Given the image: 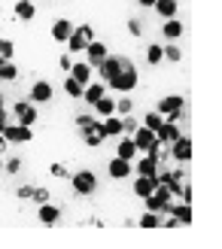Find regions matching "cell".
<instances>
[{"label":"cell","mask_w":222,"mask_h":249,"mask_svg":"<svg viewBox=\"0 0 222 249\" xmlns=\"http://www.w3.org/2000/svg\"><path fill=\"white\" fill-rule=\"evenodd\" d=\"M131 140H134V146H137L140 152H146V155L158 158V146H162V143H158L155 131H149V128H143V124H140V128L131 134Z\"/></svg>","instance_id":"7a4b0ae2"},{"label":"cell","mask_w":222,"mask_h":249,"mask_svg":"<svg viewBox=\"0 0 222 249\" xmlns=\"http://www.w3.org/2000/svg\"><path fill=\"white\" fill-rule=\"evenodd\" d=\"M16 195H18V197H21V201H28V197H31V195H34V185H21V189H18V192H16Z\"/></svg>","instance_id":"60d3db41"},{"label":"cell","mask_w":222,"mask_h":249,"mask_svg":"<svg viewBox=\"0 0 222 249\" xmlns=\"http://www.w3.org/2000/svg\"><path fill=\"white\" fill-rule=\"evenodd\" d=\"M3 137H6V143H28L31 137H34V131L28 128V124L9 122V124H6V131H3Z\"/></svg>","instance_id":"9c48e42d"},{"label":"cell","mask_w":222,"mask_h":249,"mask_svg":"<svg viewBox=\"0 0 222 249\" xmlns=\"http://www.w3.org/2000/svg\"><path fill=\"white\" fill-rule=\"evenodd\" d=\"M0 109H6V101H3V94H0Z\"/></svg>","instance_id":"bcb514c9"},{"label":"cell","mask_w":222,"mask_h":249,"mask_svg":"<svg viewBox=\"0 0 222 249\" xmlns=\"http://www.w3.org/2000/svg\"><path fill=\"white\" fill-rule=\"evenodd\" d=\"M170 213H174L177 225H192V204H186V201H183L180 207H174V210H170Z\"/></svg>","instance_id":"484cf974"},{"label":"cell","mask_w":222,"mask_h":249,"mask_svg":"<svg viewBox=\"0 0 222 249\" xmlns=\"http://www.w3.org/2000/svg\"><path fill=\"white\" fill-rule=\"evenodd\" d=\"M70 76L76 79L79 85H89V82H92V64H85V61H79V64H70Z\"/></svg>","instance_id":"d6986e66"},{"label":"cell","mask_w":222,"mask_h":249,"mask_svg":"<svg viewBox=\"0 0 222 249\" xmlns=\"http://www.w3.org/2000/svg\"><path fill=\"white\" fill-rule=\"evenodd\" d=\"M101 131H104V137H119L122 134V119L113 113V116H107L104 122H101Z\"/></svg>","instance_id":"44dd1931"},{"label":"cell","mask_w":222,"mask_h":249,"mask_svg":"<svg viewBox=\"0 0 222 249\" xmlns=\"http://www.w3.org/2000/svg\"><path fill=\"white\" fill-rule=\"evenodd\" d=\"M49 173H52V177H58V179H64V177H70V173H67V167L61 164V161H55V164L49 167Z\"/></svg>","instance_id":"8d00e7d4"},{"label":"cell","mask_w":222,"mask_h":249,"mask_svg":"<svg viewBox=\"0 0 222 249\" xmlns=\"http://www.w3.org/2000/svg\"><path fill=\"white\" fill-rule=\"evenodd\" d=\"M37 219H40L43 225H55V222L61 219V210L52 207V204H40V210H37Z\"/></svg>","instance_id":"ac0fdd59"},{"label":"cell","mask_w":222,"mask_h":249,"mask_svg":"<svg viewBox=\"0 0 222 249\" xmlns=\"http://www.w3.org/2000/svg\"><path fill=\"white\" fill-rule=\"evenodd\" d=\"M162 122H165V119H162V116H158L155 109H152V113L143 119V128H149V131H158V128H162Z\"/></svg>","instance_id":"836d02e7"},{"label":"cell","mask_w":222,"mask_h":249,"mask_svg":"<svg viewBox=\"0 0 222 249\" xmlns=\"http://www.w3.org/2000/svg\"><path fill=\"white\" fill-rule=\"evenodd\" d=\"M140 225H143V228H158V213H152V210H146V213L140 216Z\"/></svg>","instance_id":"e575fe53"},{"label":"cell","mask_w":222,"mask_h":249,"mask_svg":"<svg viewBox=\"0 0 222 249\" xmlns=\"http://www.w3.org/2000/svg\"><path fill=\"white\" fill-rule=\"evenodd\" d=\"M137 82H140L137 67L128 64V67H125V70H122L119 76L113 79V82H110V89H113V91H134V89H137Z\"/></svg>","instance_id":"8992f818"},{"label":"cell","mask_w":222,"mask_h":249,"mask_svg":"<svg viewBox=\"0 0 222 249\" xmlns=\"http://www.w3.org/2000/svg\"><path fill=\"white\" fill-rule=\"evenodd\" d=\"M64 91H67L70 97H82V91H85V85H79V82L73 79V76H67V79H64Z\"/></svg>","instance_id":"f546056e"},{"label":"cell","mask_w":222,"mask_h":249,"mask_svg":"<svg viewBox=\"0 0 222 249\" xmlns=\"http://www.w3.org/2000/svg\"><path fill=\"white\" fill-rule=\"evenodd\" d=\"M158 167H162V164H158V158H152V155H146V158L137 161V173H140V177H155ZM155 182H158V179H155Z\"/></svg>","instance_id":"ffe728a7"},{"label":"cell","mask_w":222,"mask_h":249,"mask_svg":"<svg viewBox=\"0 0 222 249\" xmlns=\"http://www.w3.org/2000/svg\"><path fill=\"white\" fill-rule=\"evenodd\" d=\"M12 116H16L18 124H28V128H34L37 124V107L31 101H18L16 107H12Z\"/></svg>","instance_id":"ba28073f"},{"label":"cell","mask_w":222,"mask_h":249,"mask_svg":"<svg viewBox=\"0 0 222 249\" xmlns=\"http://www.w3.org/2000/svg\"><path fill=\"white\" fill-rule=\"evenodd\" d=\"M3 149H6V137L0 134V155H3Z\"/></svg>","instance_id":"f6af8a7d"},{"label":"cell","mask_w":222,"mask_h":249,"mask_svg":"<svg viewBox=\"0 0 222 249\" xmlns=\"http://www.w3.org/2000/svg\"><path fill=\"white\" fill-rule=\"evenodd\" d=\"M119 119H122V134H128V137H131L134 131H137V128H140V122H137V119H134L131 113H128V116H119Z\"/></svg>","instance_id":"4dcf8cb0"},{"label":"cell","mask_w":222,"mask_h":249,"mask_svg":"<svg viewBox=\"0 0 222 249\" xmlns=\"http://www.w3.org/2000/svg\"><path fill=\"white\" fill-rule=\"evenodd\" d=\"M18 167H21V161H18V158H9L6 164H3V170H9V173H16Z\"/></svg>","instance_id":"b9f144b4"},{"label":"cell","mask_w":222,"mask_h":249,"mask_svg":"<svg viewBox=\"0 0 222 249\" xmlns=\"http://www.w3.org/2000/svg\"><path fill=\"white\" fill-rule=\"evenodd\" d=\"M170 197H174L170 189L158 182L155 189H152V195H146L143 201H146V210H152V213H167V210H170Z\"/></svg>","instance_id":"3957f363"},{"label":"cell","mask_w":222,"mask_h":249,"mask_svg":"<svg viewBox=\"0 0 222 249\" xmlns=\"http://www.w3.org/2000/svg\"><path fill=\"white\" fill-rule=\"evenodd\" d=\"M128 34H131V36H140V34H143V21L131 18V21H128Z\"/></svg>","instance_id":"ab89813d"},{"label":"cell","mask_w":222,"mask_h":249,"mask_svg":"<svg viewBox=\"0 0 222 249\" xmlns=\"http://www.w3.org/2000/svg\"><path fill=\"white\" fill-rule=\"evenodd\" d=\"M46 101H52V85L49 82H34V89H31V104H46Z\"/></svg>","instance_id":"9a60e30c"},{"label":"cell","mask_w":222,"mask_h":249,"mask_svg":"<svg viewBox=\"0 0 222 249\" xmlns=\"http://www.w3.org/2000/svg\"><path fill=\"white\" fill-rule=\"evenodd\" d=\"M70 182H73V192H76V195H92V192L97 189V177H94L92 170H79V173H73Z\"/></svg>","instance_id":"52a82bcc"},{"label":"cell","mask_w":222,"mask_h":249,"mask_svg":"<svg viewBox=\"0 0 222 249\" xmlns=\"http://www.w3.org/2000/svg\"><path fill=\"white\" fill-rule=\"evenodd\" d=\"M37 16V6H34V0H18L16 3V18H21V21H31Z\"/></svg>","instance_id":"d4e9b609"},{"label":"cell","mask_w":222,"mask_h":249,"mask_svg":"<svg viewBox=\"0 0 222 249\" xmlns=\"http://www.w3.org/2000/svg\"><path fill=\"white\" fill-rule=\"evenodd\" d=\"M94 113H97V116H104V119H107V116H113V113H116V101H113V97H107V94H104L101 101L94 104Z\"/></svg>","instance_id":"4316f807"},{"label":"cell","mask_w":222,"mask_h":249,"mask_svg":"<svg viewBox=\"0 0 222 249\" xmlns=\"http://www.w3.org/2000/svg\"><path fill=\"white\" fill-rule=\"evenodd\" d=\"M21 76V73H18V67H16V61H0V79H3V82H16Z\"/></svg>","instance_id":"cb8c5ba5"},{"label":"cell","mask_w":222,"mask_h":249,"mask_svg":"<svg viewBox=\"0 0 222 249\" xmlns=\"http://www.w3.org/2000/svg\"><path fill=\"white\" fill-rule=\"evenodd\" d=\"M0 173H3V161H0Z\"/></svg>","instance_id":"7dc6e473"},{"label":"cell","mask_w":222,"mask_h":249,"mask_svg":"<svg viewBox=\"0 0 222 249\" xmlns=\"http://www.w3.org/2000/svg\"><path fill=\"white\" fill-rule=\"evenodd\" d=\"M146 61H149V64H162V61H165L162 46H149V49H146Z\"/></svg>","instance_id":"1f68e13d"},{"label":"cell","mask_w":222,"mask_h":249,"mask_svg":"<svg viewBox=\"0 0 222 249\" xmlns=\"http://www.w3.org/2000/svg\"><path fill=\"white\" fill-rule=\"evenodd\" d=\"M131 170H134V164H131V161L128 158H113V161H110V177H113V179H125V177H131Z\"/></svg>","instance_id":"8fae6325"},{"label":"cell","mask_w":222,"mask_h":249,"mask_svg":"<svg viewBox=\"0 0 222 249\" xmlns=\"http://www.w3.org/2000/svg\"><path fill=\"white\" fill-rule=\"evenodd\" d=\"M128 64H131L128 58H113V55H107V58L101 61V64H97V73H101V79H104V82L110 85V82H113V79L119 76L122 70L128 67Z\"/></svg>","instance_id":"277c9868"},{"label":"cell","mask_w":222,"mask_h":249,"mask_svg":"<svg viewBox=\"0 0 222 249\" xmlns=\"http://www.w3.org/2000/svg\"><path fill=\"white\" fill-rule=\"evenodd\" d=\"M9 122H12V119L6 116V109H0V134H3V131H6V124H9Z\"/></svg>","instance_id":"7bdbcfd3"},{"label":"cell","mask_w":222,"mask_h":249,"mask_svg":"<svg viewBox=\"0 0 222 249\" xmlns=\"http://www.w3.org/2000/svg\"><path fill=\"white\" fill-rule=\"evenodd\" d=\"M170 146H174L170 152H174V158H177V161H189V158H192V140H189V137H183V134H180Z\"/></svg>","instance_id":"7c38bea8"},{"label":"cell","mask_w":222,"mask_h":249,"mask_svg":"<svg viewBox=\"0 0 222 249\" xmlns=\"http://www.w3.org/2000/svg\"><path fill=\"white\" fill-rule=\"evenodd\" d=\"M12 52H16V43H12V40H0V58L9 61V58H12Z\"/></svg>","instance_id":"d590c367"},{"label":"cell","mask_w":222,"mask_h":249,"mask_svg":"<svg viewBox=\"0 0 222 249\" xmlns=\"http://www.w3.org/2000/svg\"><path fill=\"white\" fill-rule=\"evenodd\" d=\"M155 137H158V143H162V146H165V143H174L177 137H180L177 122H167V119H165V122H162V128L155 131Z\"/></svg>","instance_id":"5bb4252c"},{"label":"cell","mask_w":222,"mask_h":249,"mask_svg":"<svg viewBox=\"0 0 222 249\" xmlns=\"http://www.w3.org/2000/svg\"><path fill=\"white\" fill-rule=\"evenodd\" d=\"M134 152H137V146H134V140H131V137H125V140L119 143V152H116V155L131 161V158H134Z\"/></svg>","instance_id":"f1b7e54d"},{"label":"cell","mask_w":222,"mask_h":249,"mask_svg":"<svg viewBox=\"0 0 222 249\" xmlns=\"http://www.w3.org/2000/svg\"><path fill=\"white\" fill-rule=\"evenodd\" d=\"M162 52H165V58H167V61H183V49H180L177 43L162 46Z\"/></svg>","instance_id":"d6a6232c"},{"label":"cell","mask_w":222,"mask_h":249,"mask_svg":"<svg viewBox=\"0 0 222 249\" xmlns=\"http://www.w3.org/2000/svg\"><path fill=\"white\" fill-rule=\"evenodd\" d=\"M85 55H89V64H94V67H97V64H101V61H104L110 52H107V46H104V43L92 40L89 46H85Z\"/></svg>","instance_id":"2e32d148"},{"label":"cell","mask_w":222,"mask_h":249,"mask_svg":"<svg viewBox=\"0 0 222 249\" xmlns=\"http://www.w3.org/2000/svg\"><path fill=\"white\" fill-rule=\"evenodd\" d=\"M137 3H140V6H146V9H152V6H155V0H137Z\"/></svg>","instance_id":"ee69618b"},{"label":"cell","mask_w":222,"mask_h":249,"mask_svg":"<svg viewBox=\"0 0 222 249\" xmlns=\"http://www.w3.org/2000/svg\"><path fill=\"white\" fill-rule=\"evenodd\" d=\"M131 97H122V101H116V113H122V116H128L131 113Z\"/></svg>","instance_id":"74e56055"},{"label":"cell","mask_w":222,"mask_h":249,"mask_svg":"<svg viewBox=\"0 0 222 249\" xmlns=\"http://www.w3.org/2000/svg\"><path fill=\"white\" fill-rule=\"evenodd\" d=\"M49 195H52L49 189H34V195H31V197H34L37 204H49Z\"/></svg>","instance_id":"f35d334b"},{"label":"cell","mask_w":222,"mask_h":249,"mask_svg":"<svg viewBox=\"0 0 222 249\" xmlns=\"http://www.w3.org/2000/svg\"><path fill=\"white\" fill-rule=\"evenodd\" d=\"M155 113L162 116V119H167V122H180L183 113H186V101H183V94H167V97L158 101Z\"/></svg>","instance_id":"6da1fadb"},{"label":"cell","mask_w":222,"mask_h":249,"mask_svg":"<svg viewBox=\"0 0 222 249\" xmlns=\"http://www.w3.org/2000/svg\"><path fill=\"white\" fill-rule=\"evenodd\" d=\"M73 28H76L73 21H67V18H58V21L52 24V40H58V43H67V40H70V34H73Z\"/></svg>","instance_id":"4fadbf2b"},{"label":"cell","mask_w":222,"mask_h":249,"mask_svg":"<svg viewBox=\"0 0 222 249\" xmlns=\"http://www.w3.org/2000/svg\"><path fill=\"white\" fill-rule=\"evenodd\" d=\"M94 40V31H92V24H76L70 34V40H67V52H85V46H89Z\"/></svg>","instance_id":"5b68a950"},{"label":"cell","mask_w":222,"mask_h":249,"mask_svg":"<svg viewBox=\"0 0 222 249\" xmlns=\"http://www.w3.org/2000/svg\"><path fill=\"white\" fill-rule=\"evenodd\" d=\"M162 34L167 36V40H180V36H183V24H180L177 18H167L165 28H162Z\"/></svg>","instance_id":"83f0119b"},{"label":"cell","mask_w":222,"mask_h":249,"mask_svg":"<svg viewBox=\"0 0 222 249\" xmlns=\"http://www.w3.org/2000/svg\"><path fill=\"white\" fill-rule=\"evenodd\" d=\"M155 177H137V182H134V195L137 197H146V195H152V189H155Z\"/></svg>","instance_id":"603a6c76"},{"label":"cell","mask_w":222,"mask_h":249,"mask_svg":"<svg viewBox=\"0 0 222 249\" xmlns=\"http://www.w3.org/2000/svg\"><path fill=\"white\" fill-rule=\"evenodd\" d=\"M79 131H82V140H85V146H101V143H104L101 122H94V119H92V122H85Z\"/></svg>","instance_id":"30bf717a"},{"label":"cell","mask_w":222,"mask_h":249,"mask_svg":"<svg viewBox=\"0 0 222 249\" xmlns=\"http://www.w3.org/2000/svg\"><path fill=\"white\" fill-rule=\"evenodd\" d=\"M162 18H174L177 16V9H180V3L177 0H155V6H152Z\"/></svg>","instance_id":"7402d4cb"},{"label":"cell","mask_w":222,"mask_h":249,"mask_svg":"<svg viewBox=\"0 0 222 249\" xmlns=\"http://www.w3.org/2000/svg\"><path fill=\"white\" fill-rule=\"evenodd\" d=\"M107 94V85L104 82H89V85H85V91H82V97H85V104H97V101H101V97Z\"/></svg>","instance_id":"e0dca14e"}]
</instances>
